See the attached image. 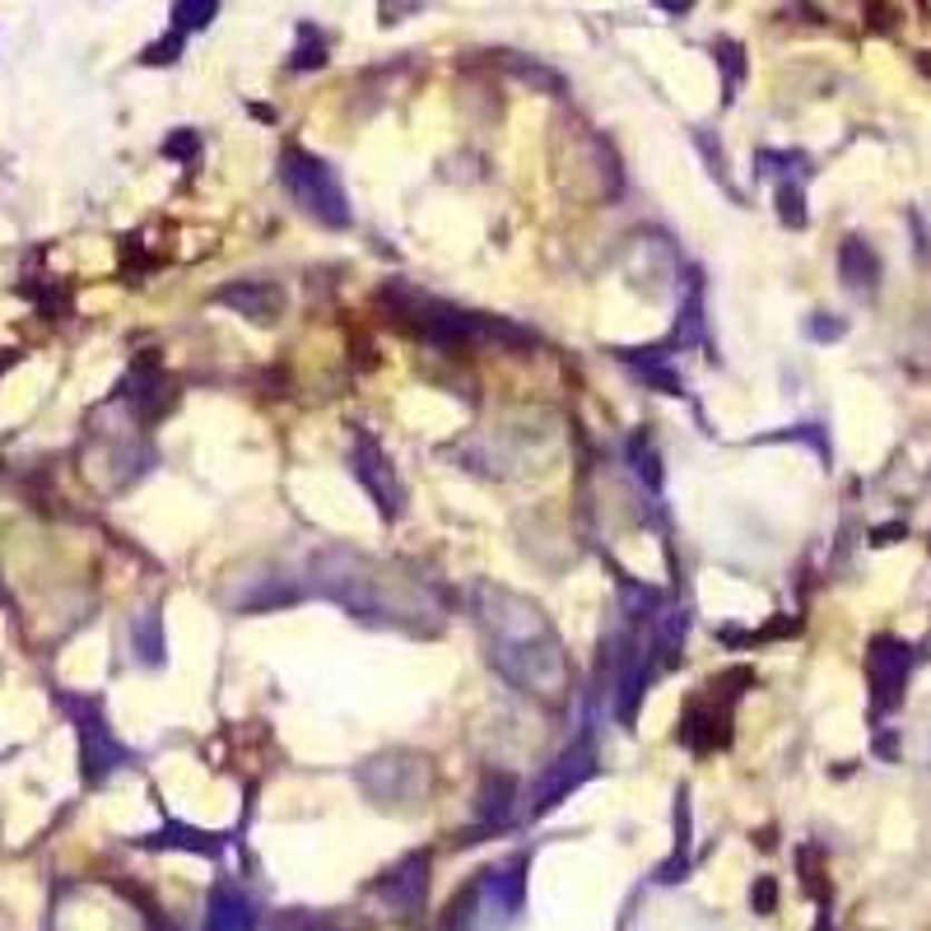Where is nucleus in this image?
I'll return each instance as SVG.
<instances>
[{"label": "nucleus", "instance_id": "7", "mask_svg": "<svg viewBox=\"0 0 931 931\" xmlns=\"http://www.w3.org/2000/svg\"><path fill=\"white\" fill-rule=\"evenodd\" d=\"M61 704H66V713L75 722V736H80V773H85L89 787L108 783L117 768L131 764V749H126L117 741V732L108 727L98 698H61Z\"/></svg>", "mask_w": 931, "mask_h": 931}, {"label": "nucleus", "instance_id": "2", "mask_svg": "<svg viewBox=\"0 0 931 931\" xmlns=\"http://www.w3.org/2000/svg\"><path fill=\"white\" fill-rule=\"evenodd\" d=\"M313 591H322L345 615L378 629L382 625L405 629V634L443 629V610L429 601L420 578H401L396 568H382L378 559L354 555V550H322L313 559Z\"/></svg>", "mask_w": 931, "mask_h": 931}, {"label": "nucleus", "instance_id": "35", "mask_svg": "<svg viewBox=\"0 0 931 931\" xmlns=\"http://www.w3.org/2000/svg\"><path fill=\"white\" fill-rule=\"evenodd\" d=\"M899 536H909V527H903V522H885V527L871 531V546H894Z\"/></svg>", "mask_w": 931, "mask_h": 931}, {"label": "nucleus", "instance_id": "26", "mask_svg": "<svg viewBox=\"0 0 931 931\" xmlns=\"http://www.w3.org/2000/svg\"><path fill=\"white\" fill-rule=\"evenodd\" d=\"M326 66V42L317 29H298V47H294V57H290V70H322Z\"/></svg>", "mask_w": 931, "mask_h": 931}, {"label": "nucleus", "instance_id": "27", "mask_svg": "<svg viewBox=\"0 0 931 931\" xmlns=\"http://www.w3.org/2000/svg\"><path fill=\"white\" fill-rule=\"evenodd\" d=\"M755 173L759 177H768V173H801V177H806L811 159H806V154H787V149H759L755 154Z\"/></svg>", "mask_w": 931, "mask_h": 931}, {"label": "nucleus", "instance_id": "19", "mask_svg": "<svg viewBox=\"0 0 931 931\" xmlns=\"http://www.w3.org/2000/svg\"><path fill=\"white\" fill-rule=\"evenodd\" d=\"M689 830H694L689 792L680 787V796H676V847H670V857L657 866V881H661V885H676V881H685V875H689V847H694Z\"/></svg>", "mask_w": 931, "mask_h": 931}, {"label": "nucleus", "instance_id": "14", "mask_svg": "<svg viewBox=\"0 0 931 931\" xmlns=\"http://www.w3.org/2000/svg\"><path fill=\"white\" fill-rule=\"evenodd\" d=\"M117 396L126 401V410L140 420V424H154L173 405V382L154 369V364H136L131 378L117 386Z\"/></svg>", "mask_w": 931, "mask_h": 931}, {"label": "nucleus", "instance_id": "24", "mask_svg": "<svg viewBox=\"0 0 931 931\" xmlns=\"http://www.w3.org/2000/svg\"><path fill=\"white\" fill-rule=\"evenodd\" d=\"M713 57H717V66H722V75H727V102L736 98V89H741V80H745V47L736 42V38H717L713 42Z\"/></svg>", "mask_w": 931, "mask_h": 931}, {"label": "nucleus", "instance_id": "20", "mask_svg": "<svg viewBox=\"0 0 931 931\" xmlns=\"http://www.w3.org/2000/svg\"><path fill=\"white\" fill-rule=\"evenodd\" d=\"M499 66L512 75V80H522L527 89H536V94H550V98H564V94H568V85H564L559 70L540 66V61H527V57H517V51H499Z\"/></svg>", "mask_w": 931, "mask_h": 931}, {"label": "nucleus", "instance_id": "29", "mask_svg": "<svg viewBox=\"0 0 931 931\" xmlns=\"http://www.w3.org/2000/svg\"><path fill=\"white\" fill-rule=\"evenodd\" d=\"M164 159H183V164H196L200 159V136L196 131H173L168 140H164Z\"/></svg>", "mask_w": 931, "mask_h": 931}, {"label": "nucleus", "instance_id": "11", "mask_svg": "<svg viewBox=\"0 0 931 931\" xmlns=\"http://www.w3.org/2000/svg\"><path fill=\"white\" fill-rule=\"evenodd\" d=\"M732 698H722L713 689H704L698 698H689L680 722H676V741L694 755H713V749L732 745Z\"/></svg>", "mask_w": 931, "mask_h": 931}, {"label": "nucleus", "instance_id": "9", "mask_svg": "<svg viewBox=\"0 0 931 931\" xmlns=\"http://www.w3.org/2000/svg\"><path fill=\"white\" fill-rule=\"evenodd\" d=\"M350 471L354 480L364 484V494L373 499V508L382 512V522H396V517L405 512V484L396 476V465L392 457L382 452V443L369 433V429H350Z\"/></svg>", "mask_w": 931, "mask_h": 931}, {"label": "nucleus", "instance_id": "25", "mask_svg": "<svg viewBox=\"0 0 931 931\" xmlns=\"http://www.w3.org/2000/svg\"><path fill=\"white\" fill-rule=\"evenodd\" d=\"M773 200H778V219L787 228H806L811 215H806V192H801V183H792V177H783L778 192H773Z\"/></svg>", "mask_w": 931, "mask_h": 931}, {"label": "nucleus", "instance_id": "4", "mask_svg": "<svg viewBox=\"0 0 931 931\" xmlns=\"http://www.w3.org/2000/svg\"><path fill=\"white\" fill-rule=\"evenodd\" d=\"M522 903H527V857L517 852L503 866L480 871L476 881L448 903L443 931H503L517 922Z\"/></svg>", "mask_w": 931, "mask_h": 931}, {"label": "nucleus", "instance_id": "8", "mask_svg": "<svg viewBox=\"0 0 931 931\" xmlns=\"http://www.w3.org/2000/svg\"><path fill=\"white\" fill-rule=\"evenodd\" d=\"M591 773H597V745H591V736H578L568 749H559L555 755V764H546L540 768V778L527 787V796H522V811L531 815V820H540V815H550L559 801H568L574 796Z\"/></svg>", "mask_w": 931, "mask_h": 931}, {"label": "nucleus", "instance_id": "10", "mask_svg": "<svg viewBox=\"0 0 931 931\" xmlns=\"http://www.w3.org/2000/svg\"><path fill=\"white\" fill-rule=\"evenodd\" d=\"M913 676V648L894 634L871 638L866 648V680H871V704L875 713H890L903 704V689H909Z\"/></svg>", "mask_w": 931, "mask_h": 931}, {"label": "nucleus", "instance_id": "6", "mask_svg": "<svg viewBox=\"0 0 931 931\" xmlns=\"http://www.w3.org/2000/svg\"><path fill=\"white\" fill-rule=\"evenodd\" d=\"M354 783L378 811L392 815H410L424 811L433 796V764L415 749H382V755L364 759L354 768Z\"/></svg>", "mask_w": 931, "mask_h": 931}, {"label": "nucleus", "instance_id": "31", "mask_svg": "<svg viewBox=\"0 0 931 931\" xmlns=\"http://www.w3.org/2000/svg\"><path fill=\"white\" fill-rule=\"evenodd\" d=\"M806 335H811V341H820V345H830V341H843V335H847V322L834 317V313H815L806 322Z\"/></svg>", "mask_w": 931, "mask_h": 931}, {"label": "nucleus", "instance_id": "22", "mask_svg": "<svg viewBox=\"0 0 931 931\" xmlns=\"http://www.w3.org/2000/svg\"><path fill=\"white\" fill-rule=\"evenodd\" d=\"M131 638H136V657L145 666H164V619H159V610H145L131 625Z\"/></svg>", "mask_w": 931, "mask_h": 931}, {"label": "nucleus", "instance_id": "21", "mask_svg": "<svg viewBox=\"0 0 931 931\" xmlns=\"http://www.w3.org/2000/svg\"><path fill=\"white\" fill-rule=\"evenodd\" d=\"M629 465H634L638 484L657 499V494H661V457H657V448H653L648 433H634V438H629Z\"/></svg>", "mask_w": 931, "mask_h": 931}, {"label": "nucleus", "instance_id": "15", "mask_svg": "<svg viewBox=\"0 0 931 931\" xmlns=\"http://www.w3.org/2000/svg\"><path fill=\"white\" fill-rule=\"evenodd\" d=\"M517 778L512 773H484L480 778V792H476V824L480 830H503V824L512 820V811H517Z\"/></svg>", "mask_w": 931, "mask_h": 931}, {"label": "nucleus", "instance_id": "30", "mask_svg": "<svg viewBox=\"0 0 931 931\" xmlns=\"http://www.w3.org/2000/svg\"><path fill=\"white\" fill-rule=\"evenodd\" d=\"M694 140H698V149H704V159L713 164V177H717V183L727 187L732 196H741V192L732 187V177H727V154H722V145H713V136H708V131H694Z\"/></svg>", "mask_w": 931, "mask_h": 931}, {"label": "nucleus", "instance_id": "13", "mask_svg": "<svg viewBox=\"0 0 931 931\" xmlns=\"http://www.w3.org/2000/svg\"><path fill=\"white\" fill-rule=\"evenodd\" d=\"M215 303L233 307V313L256 322V326H275L284 317V307H290V294H284V284H275V280H233V284H219L215 290Z\"/></svg>", "mask_w": 931, "mask_h": 931}, {"label": "nucleus", "instance_id": "16", "mask_svg": "<svg viewBox=\"0 0 931 931\" xmlns=\"http://www.w3.org/2000/svg\"><path fill=\"white\" fill-rule=\"evenodd\" d=\"M228 839L210 834V830H196V824H183V820H164V830H154L140 839V847H154V852H196V857H219Z\"/></svg>", "mask_w": 931, "mask_h": 931}, {"label": "nucleus", "instance_id": "3", "mask_svg": "<svg viewBox=\"0 0 931 931\" xmlns=\"http://www.w3.org/2000/svg\"><path fill=\"white\" fill-rule=\"evenodd\" d=\"M382 303H386V313H392L396 326L415 331L424 345H438L448 354H465V350H480V345H503V350H531L536 345V335L512 326L508 317L471 313V307L429 298L420 290H410V284H386Z\"/></svg>", "mask_w": 931, "mask_h": 931}, {"label": "nucleus", "instance_id": "1", "mask_svg": "<svg viewBox=\"0 0 931 931\" xmlns=\"http://www.w3.org/2000/svg\"><path fill=\"white\" fill-rule=\"evenodd\" d=\"M471 610H476V625L484 634L489 666H494L508 685L546 698V704H555V698L568 694L564 638L536 601L517 597V591H508V587H494V582H476L471 587Z\"/></svg>", "mask_w": 931, "mask_h": 931}, {"label": "nucleus", "instance_id": "23", "mask_svg": "<svg viewBox=\"0 0 931 931\" xmlns=\"http://www.w3.org/2000/svg\"><path fill=\"white\" fill-rule=\"evenodd\" d=\"M219 14V0H177L173 6V33H200V29H210V19Z\"/></svg>", "mask_w": 931, "mask_h": 931}, {"label": "nucleus", "instance_id": "33", "mask_svg": "<svg viewBox=\"0 0 931 931\" xmlns=\"http://www.w3.org/2000/svg\"><path fill=\"white\" fill-rule=\"evenodd\" d=\"M749 903H755L759 918H768L773 909H778V881H773V875H759V881L749 885Z\"/></svg>", "mask_w": 931, "mask_h": 931}, {"label": "nucleus", "instance_id": "17", "mask_svg": "<svg viewBox=\"0 0 931 931\" xmlns=\"http://www.w3.org/2000/svg\"><path fill=\"white\" fill-rule=\"evenodd\" d=\"M200 931H256V909H252V899L238 890V885H228L219 881L210 890V909H205V927Z\"/></svg>", "mask_w": 931, "mask_h": 931}, {"label": "nucleus", "instance_id": "28", "mask_svg": "<svg viewBox=\"0 0 931 931\" xmlns=\"http://www.w3.org/2000/svg\"><path fill=\"white\" fill-rule=\"evenodd\" d=\"M183 47H187L183 33H168V38H159V42H149V47L140 51V61H145V66H173L177 57H183Z\"/></svg>", "mask_w": 931, "mask_h": 931}, {"label": "nucleus", "instance_id": "36", "mask_svg": "<svg viewBox=\"0 0 931 931\" xmlns=\"http://www.w3.org/2000/svg\"><path fill=\"white\" fill-rule=\"evenodd\" d=\"M653 6H657V10H666V14H676V19H680V14H689V10H694V0H653Z\"/></svg>", "mask_w": 931, "mask_h": 931}, {"label": "nucleus", "instance_id": "5", "mask_svg": "<svg viewBox=\"0 0 931 931\" xmlns=\"http://www.w3.org/2000/svg\"><path fill=\"white\" fill-rule=\"evenodd\" d=\"M280 183H284V192L294 196L298 210L307 219H317L322 228L341 233V228L354 224L350 192L341 183V173H335L326 159H317V154H307L303 145H284L280 149Z\"/></svg>", "mask_w": 931, "mask_h": 931}, {"label": "nucleus", "instance_id": "34", "mask_svg": "<svg viewBox=\"0 0 931 931\" xmlns=\"http://www.w3.org/2000/svg\"><path fill=\"white\" fill-rule=\"evenodd\" d=\"M773 438H796V443H811L820 461H830V443H824L820 424H796V429H787V433H773Z\"/></svg>", "mask_w": 931, "mask_h": 931}, {"label": "nucleus", "instance_id": "32", "mask_svg": "<svg viewBox=\"0 0 931 931\" xmlns=\"http://www.w3.org/2000/svg\"><path fill=\"white\" fill-rule=\"evenodd\" d=\"M638 378L648 382V386H657L661 396H685V382H680L676 373H670V369H661V364H643V369H638Z\"/></svg>", "mask_w": 931, "mask_h": 931}, {"label": "nucleus", "instance_id": "18", "mask_svg": "<svg viewBox=\"0 0 931 931\" xmlns=\"http://www.w3.org/2000/svg\"><path fill=\"white\" fill-rule=\"evenodd\" d=\"M839 280L847 284L852 294H875L881 284V256L866 238H843L839 247Z\"/></svg>", "mask_w": 931, "mask_h": 931}, {"label": "nucleus", "instance_id": "12", "mask_svg": "<svg viewBox=\"0 0 931 931\" xmlns=\"http://www.w3.org/2000/svg\"><path fill=\"white\" fill-rule=\"evenodd\" d=\"M429 866H433L429 852H410V857H401V862L373 885V894H378L396 918H415V913L424 909V899H429Z\"/></svg>", "mask_w": 931, "mask_h": 931}]
</instances>
